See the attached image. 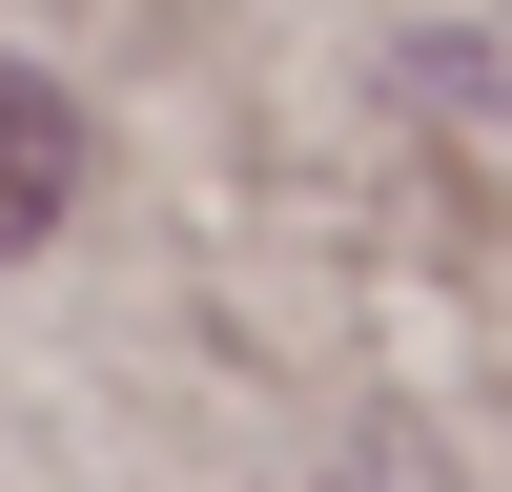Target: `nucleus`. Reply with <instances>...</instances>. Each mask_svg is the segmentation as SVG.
I'll return each mask as SVG.
<instances>
[{
  "mask_svg": "<svg viewBox=\"0 0 512 492\" xmlns=\"http://www.w3.org/2000/svg\"><path fill=\"white\" fill-rule=\"evenodd\" d=\"M62 205H82V103L41 62H0V246H41Z\"/></svg>",
  "mask_w": 512,
  "mask_h": 492,
  "instance_id": "nucleus-1",
  "label": "nucleus"
}]
</instances>
